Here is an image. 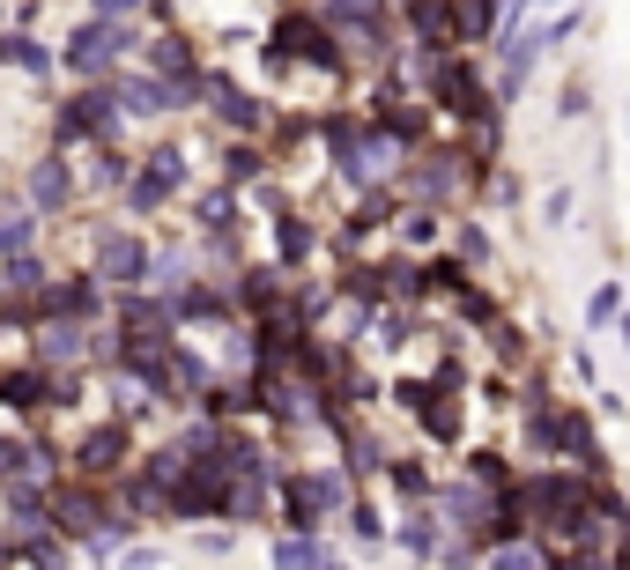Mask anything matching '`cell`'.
<instances>
[{"mask_svg":"<svg viewBox=\"0 0 630 570\" xmlns=\"http://www.w3.org/2000/svg\"><path fill=\"white\" fill-rule=\"evenodd\" d=\"M30 563H38V570H60V548H52V541H38V548H30Z\"/></svg>","mask_w":630,"mask_h":570,"instance_id":"cell-26","label":"cell"},{"mask_svg":"<svg viewBox=\"0 0 630 570\" xmlns=\"http://www.w3.org/2000/svg\"><path fill=\"white\" fill-rule=\"evenodd\" d=\"M23 244H30V223H23V215H8V223H0V252H8V259H15V252H23Z\"/></svg>","mask_w":630,"mask_h":570,"instance_id":"cell-19","label":"cell"},{"mask_svg":"<svg viewBox=\"0 0 630 570\" xmlns=\"http://www.w3.org/2000/svg\"><path fill=\"white\" fill-rule=\"evenodd\" d=\"M15 527H23V533L45 527V496H15Z\"/></svg>","mask_w":630,"mask_h":570,"instance_id":"cell-21","label":"cell"},{"mask_svg":"<svg viewBox=\"0 0 630 570\" xmlns=\"http://www.w3.org/2000/svg\"><path fill=\"white\" fill-rule=\"evenodd\" d=\"M126 45H134V38H126V30H112V23H83V30L67 38V67H75V75H104Z\"/></svg>","mask_w":630,"mask_h":570,"instance_id":"cell-1","label":"cell"},{"mask_svg":"<svg viewBox=\"0 0 630 570\" xmlns=\"http://www.w3.org/2000/svg\"><path fill=\"white\" fill-rule=\"evenodd\" d=\"M0 60H15V67H30V75L52 67V60H45V45H30V38H0Z\"/></svg>","mask_w":630,"mask_h":570,"instance_id":"cell-15","label":"cell"},{"mask_svg":"<svg viewBox=\"0 0 630 570\" xmlns=\"http://www.w3.org/2000/svg\"><path fill=\"white\" fill-rule=\"evenodd\" d=\"M178 178H186V156H178V149H156V156L134 170V207L171 201V193H178Z\"/></svg>","mask_w":630,"mask_h":570,"instance_id":"cell-2","label":"cell"},{"mask_svg":"<svg viewBox=\"0 0 630 570\" xmlns=\"http://www.w3.org/2000/svg\"><path fill=\"white\" fill-rule=\"evenodd\" d=\"M30 201H38V207L67 201V163H38V170H30Z\"/></svg>","mask_w":630,"mask_h":570,"instance_id":"cell-9","label":"cell"},{"mask_svg":"<svg viewBox=\"0 0 630 570\" xmlns=\"http://www.w3.org/2000/svg\"><path fill=\"white\" fill-rule=\"evenodd\" d=\"M490 570H542V556H534V548H497Z\"/></svg>","mask_w":630,"mask_h":570,"instance_id":"cell-22","label":"cell"},{"mask_svg":"<svg viewBox=\"0 0 630 570\" xmlns=\"http://www.w3.org/2000/svg\"><path fill=\"white\" fill-rule=\"evenodd\" d=\"M119 445H126L119 422H104L97 438H83V474H112V467H119Z\"/></svg>","mask_w":630,"mask_h":570,"instance_id":"cell-5","label":"cell"},{"mask_svg":"<svg viewBox=\"0 0 630 570\" xmlns=\"http://www.w3.org/2000/svg\"><path fill=\"white\" fill-rule=\"evenodd\" d=\"M97 267H104L112 282H141V275H149V244H134V238H104V244H97Z\"/></svg>","mask_w":630,"mask_h":570,"instance_id":"cell-4","label":"cell"},{"mask_svg":"<svg viewBox=\"0 0 630 570\" xmlns=\"http://www.w3.org/2000/svg\"><path fill=\"white\" fill-rule=\"evenodd\" d=\"M60 527L97 541V533H104V504H97V496H67V504H60Z\"/></svg>","mask_w":630,"mask_h":570,"instance_id":"cell-8","label":"cell"},{"mask_svg":"<svg viewBox=\"0 0 630 570\" xmlns=\"http://www.w3.org/2000/svg\"><path fill=\"white\" fill-rule=\"evenodd\" d=\"M104 126H112V97L89 89L83 104H67V126H60V134H104Z\"/></svg>","mask_w":630,"mask_h":570,"instance_id":"cell-6","label":"cell"},{"mask_svg":"<svg viewBox=\"0 0 630 570\" xmlns=\"http://www.w3.org/2000/svg\"><path fill=\"white\" fill-rule=\"evenodd\" d=\"M89 304H97V289H89V282H60L52 296H45V312H89Z\"/></svg>","mask_w":630,"mask_h":570,"instance_id":"cell-14","label":"cell"},{"mask_svg":"<svg viewBox=\"0 0 630 570\" xmlns=\"http://www.w3.org/2000/svg\"><path fill=\"white\" fill-rule=\"evenodd\" d=\"M209 97H215V112H223L230 126H260V104H245L230 81H209Z\"/></svg>","mask_w":630,"mask_h":570,"instance_id":"cell-10","label":"cell"},{"mask_svg":"<svg viewBox=\"0 0 630 570\" xmlns=\"http://www.w3.org/2000/svg\"><path fill=\"white\" fill-rule=\"evenodd\" d=\"M438 97H445L461 119H490V97H482V81L467 75L461 60H453V67H438Z\"/></svg>","mask_w":630,"mask_h":570,"instance_id":"cell-3","label":"cell"},{"mask_svg":"<svg viewBox=\"0 0 630 570\" xmlns=\"http://www.w3.org/2000/svg\"><path fill=\"white\" fill-rule=\"evenodd\" d=\"M327 15H335V23H371L378 0H327Z\"/></svg>","mask_w":630,"mask_h":570,"instance_id":"cell-16","label":"cell"},{"mask_svg":"<svg viewBox=\"0 0 630 570\" xmlns=\"http://www.w3.org/2000/svg\"><path fill=\"white\" fill-rule=\"evenodd\" d=\"M0 401H8V407H38V401H60V393H52L45 370H15V378L0 385Z\"/></svg>","mask_w":630,"mask_h":570,"instance_id":"cell-7","label":"cell"},{"mask_svg":"<svg viewBox=\"0 0 630 570\" xmlns=\"http://www.w3.org/2000/svg\"><path fill=\"white\" fill-rule=\"evenodd\" d=\"M623 341H630V312H623Z\"/></svg>","mask_w":630,"mask_h":570,"instance_id":"cell-29","label":"cell"},{"mask_svg":"<svg viewBox=\"0 0 630 570\" xmlns=\"http://www.w3.org/2000/svg\"><path fill=\"white\" fill-rule=\"evenodd\" d=\"M8 282H15V289H38V282H45V267H38V259H23V252H15V259H8Z\"/></svg>","mask_w":630,"mask_h":570,"instance_id":"cell-20","label":"cell"},{"mask_svg":"<svg viewBox=\"0 0 630 570\" xmlns=\"http://www.w3.org/2000/svg\"><path fill=\"white\" fill-rule=\"evenodd\" d=\"M623 570H630V527H623Z\"/></svg>","mask_w":630,"mask_h":570,"instance_id":"cell-28","label":"cell"},{"mask_svg":"<svg viewBox=\"0 0 630 570\" xmlns=\"http://www.w3.org/2000/svg\"><path fill=\"white\" fill-rule=\"evenodd\" d=\"M275 563H282V570H312V563H319V548H304V541H282V548H275Z\"/></svg>","mask_w":630,"mask_h":570,"instance_id":"cell-17","label":"cell"},{"mask_svg":"<svg viewBox=\"0 0 630 570\" xmlns=\"http://www.w3.org/2000/svg\"><path fill=\"white\" fill-rule=\"evenodd\" d=\"M201 223L223 230V223H230V193H209V201H201Z\"/></svg>","mask_w":630,"mask_h":570,"instance_id":"cell-23","label":"cell"},{"mask_svg":"<svg viewBox=\"0 0 630 570\" xmlns=\"http://www.w3.org/2000/svg\"><path fill=\"white\" fill-rule=\"evenodd\" d=\"M304 244H312V230L304 223H282V259H304Z\"/></svg>","mask_w":630,"mask_h":570,"instance_id":"cell-24","label":"cell"},{"mask_svg":"<svg viewBox=\"0 0 630 570\" xmlns=\"http://www.w3.org/2000/svg\"><path fill=\"white\" fill-rule=\"evenodd\" d=\"M616 304H623V289H601V296L587 304V319H593V326H601V319H616Z\"/></svg>","mask_w":630,"mask_h":570,"instance_id":"cell-25","label":"cell"},{"mask_svg":"<svg viewBox=\"0 0 630 570\" xmlns=\"http://www.w3.org/2000/svg\"><path fill=\"white\" fill-rule=\"evenodd\" d=\"M156 67L186 81V45H178V38H156Z\"/></svg>","mask_w":630,"mask_h":570,"instance_id":"cell-18","label":"cell"},{"mask_svg":"<svg viewBox=\"0 0 630 570\" xmlns=\"http://www.w3.org/2000/svg\"><path fill=\"white\" fill-rule=\"evenodd\" d=\"M141 0H97V15H134Z\"/></svg>","mask_w":630,"mask_h":570,"instance_id":"cell-27","label":"cell"},{"mask_svg":"<svg viewBox=\"0 0 630 570\" xmlns=\"http://www.w3.org/2000/svg\"><path fill=\"white\" fill-rule=\"evenodd\" d=\"M119 104H126V112H164V104H178V97H171L164 81H126Z\"/></svg>","mask_w":630,"mask_h":570,"instance_id":"cell-11","label":"cell"},{"mask_svg":"<svg viewBox=\"0 0 630 570\" xmlns=\"http://www.w3.org/2000/svg\"><path fill=\"white\" fill-rule=\"evenodd\" d=\"M75 349H89V326H45V356H52V364L75 356Z\"/></svg>","mask_w":630,"mask_h":570,"instance_id":"cell-13","label":"cell"},{"mask_svg":"<svg viewBox=\"0 0 630 570\" xmlns=\"http://www.w3.org/2000/svg\"><path fill=\"white\" fill-rule=\"evenodd\" d=\"M556 430H564V445H571V459H587V467H601V452H593V422H587V415H564Z\"/></svg>","mask_w":630,"mask_h":570,"instance_id":"cell-12","label":"cell"}]
</instances>
